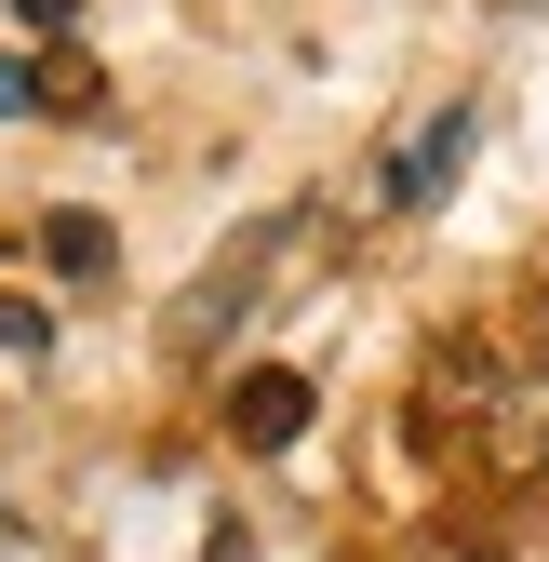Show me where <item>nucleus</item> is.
Segmentation results:
<instances>
[{"label": "nucleus", "instance_id": "obj_1", "mask_svg": "<svg viewBox=\"0 0 549 562\" xmlns=\"http://www.w3.org/2000/svg\"><path fill=\"white\" fill-rule=\"evenodd\" d=\"M282 241H295V215H268V228H242V241L215 255V281H201V295H188V322H175V335H188V348H215V335H228V322H242V308L268 295V268H282Z\"/></svg>", "mask_w": 549, "mask_h": 562}, {"label": "nucleus", "instance_id": "obj_2", "mask_svg": "<svg viewBox=\"0 0 549 562\" xmlns=\"http://www.w3.org/2000/svg\"><path fill=\"white\" fill-rule=\"evenodd\" d=\"M228 429L268 456V442H295L309 429V375H242V402H228Z\"/></svg>", "mask_w": 549, "mask_h": 562}, {"label": "nucleus", "instance_id": "obj_3", "mask_svg": "<svg viewBox=\"0 0 549 562\" xmlns=\"http://www.w3.org/2000/svg\"><path fill=\"white\" fill-rule=\"evenodd\" d=\"M456 148H469V108H442V121L416 134V148L389 161V201H402V215H416V201H442V161H456Z\"/></svg>", "mask_w": 549, "mask_h": 562}]
</instances>
